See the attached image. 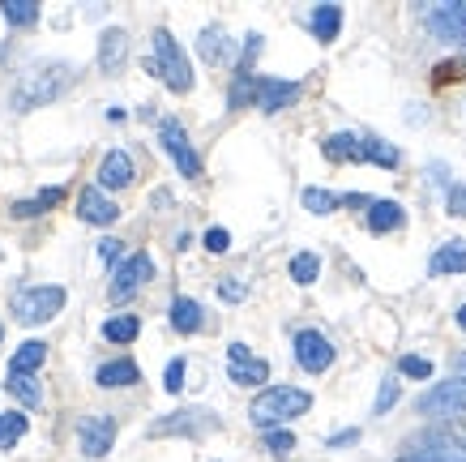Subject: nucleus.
Returning <instances> with one entry per match:
<instances>
[{
  "mask_svg": "<svg viewBox=\"0 0 466 462\" xmlns=\"http://www.w3.org/2000/svg\"><path fill=\"white\" fill-rule=\"evenodd\" d=\"M73 82H77V69L65 65V60H39V65H30V69H22V77L14 86V112H35V108L56 103Z\"/></svg>",
  "mask_w": 466,
  "mask_h": 462,
  "instance_id": "obj_1",
  "label": "nucleus"
},
{
  "mask_svg": "<svg viewBox=\"0 0 466 462\" xmlns=\"http://www.w3.org/2000/svg\"><path fill=\"white\" fill-rule=\"evenodd\" d=\"M312 411V394L299 390V385H269V390H261L253 398V406H248V420L257 424V428H283V424L299 420V416H309Z\"/></svg>",
  "mask_w": 466,
  "mask_h": 462,
  "instance_id": "obj_2",
  "label": "nucleus"
},
{
  "mask_svg": "<svg viewBox=\"0 0 466 462\" xmlns=\"http://www.w3.org/2000/svg\"><path fill=\"white\" fill-rule=\"evenodd\" d=\"M299 98V82H279V77H257V73H236L231 82V95L227 103L231 108H261V112H283Z\"/></svg>",
  "mask_w": 466,
  "mask_h": 462,
  "instance_id": "obj_3",
  "label": "nucleus"
},
{
  "mask_svg": "<svg viewBox=\"0 0 466 462\" xmlns=\"http://www.w3.org/2000/svg\"><path fill=\"white\" fill-rule=\"evenodd\" d=\"M146 69L163 77V86L176 90V95L193 90V65H188L180 43L171 39V30H155V60H146Z\"/></svg>",
  "mask_w": 466,
  "mask_h": 462,
  "instance_id": "obj_4",
  "label": "nucleus"
},
{
  "mask_svg": "<svg viewBox=\"0 0 466 462\" xmlns=\"http://www.w3.org/2000/svg\"><path fill=\"white\" fill-rule=\"evenodd\" d=\"M60 308H65V292L52 287V282H43V287H22L14 295V317L22 325H43L52 322Z\"/></svg>",
  "mask_w": 466,
  "mask_h": 462,
  "instance_id": "obj_5",
  "label": "nucleus"
},
{
  "mask_svg": "<svg viewBox=\"0 0 466 462\" xmlns=\"http://www.w3.org/2000/svg\"><path fill=\"white\" fill-rule=\"evenodd\" d=\"M218 428V416L206 411V406H184V411H171L163 420H155L146 428V436H206Z\"/></svg>",
  "mask_w": 466,
  "mask_h": 462,
  "instance_id": "obj_6",
  "label": "nucleus"
},
{
  "mask_svg": "<svg viewBox=\"0 0 466 462\" xmlns=\"http://www.w3.org/2000/svg\"><path fill=\"white\" fill-rule=\"evenodd\" d=\"M158 141H163V150H167V159L176 163V171H180L184 180H201V159L198 150H193V141H188V133H184L180 120H158Z\"/></svg>",
  "mask_w": 466,
  "mask_h": 462,
  "instance_id": "obj_7",
  "label": "nucleus"
},
{
  "mask_svg": "<svg viewBox=\"0 0 466 462\" xmlns=\"http://www.w3.org/2000/svg\"><path fill=\"white\" fill-rule=\"evenodd\" d=\"M291 347H296V364L304 368V373H325V368L334 364V343L321 334V330H299L296 338H291Z\"/></svg>",
  "mask_w": 466,
  "mask_h": 462,
  "instance_id": "obj_8",
  "label": "nucleus"
},
{
  "mask_svg": "<svg viewBox=\"0 0 466 462\" xmlns=\"http://www.w3.org/2000/svg\"><path fill=\"white\" fill-rule=\"evenodd\" d=\"M424 22L441 43H466V0H458V5H432L424 14Z\"/></svg>",
  "mask_w": 466,
  "mask_h": 462,
  "instance_id": "obj_9",
  "label": "nucleus"
},
{
  "mask_svg": "<svg viewBox=\"0 0 466 462\" xmlns=\"http://www.w3.org/2000/svg\"><path fill=\"white\" fill-rule=\"evenodd\" d=\"M116 441V420L112 416H82L77 420V446L86 458H103Z\"/></svg>",
  "mask_w": 466,
  "mask_h": 462,
  "instance_id": "obj_10",
  "label": "nucleus"
},
{
  "mask_svg": "<svg viewBox=\"0 0 466 462\" xmlns=\"http://www.w3.org/2000/svg\"><path fill=\"white\" fill-rule=\"evenodd\" d=\"M150 274H155L150 252H133V257H128V262H120V266H116V274H112V300H128L137 287H146V282H150Z\"/></svg>",
  "mask_w": 466,
  "mask_h": 462,
  "instance_id": "obj_11",
  "label": "nucleus"
},
{
  "mask_svg": "<svg viewBox=\"0 0 466 462\" xmlns=\"http://www.w3.org/2000/svg\"><path fill=\"white\" fill-rule=\"evenodd\" d=\"M227 377L236 381V385H261V381H269V364L257 360L244 343H231L227 347Z\"/></svg>",
  "mask_w": 466,
  "mask_h": 462,
  "instance_id": "obj_12",
  "label": "nucleus"
},
{
  "mask_svg": "<svg viewBox=\"0 0 466 462\" xmlns=\"http://www.w3.org/2000/svg\"><path fill=\"white\" fill-rule=\"evenodd\" d=\"M77 219L90 227H112L116 219H120V206H116L103 189H82V193H77Z\"/></svg>",
  "mask_w": 466,
  "mask_h": 462,
  "instance_id": "obj_13",
  "label": "nucleus"
},
{
  "mask_svg": "<svg viewBox=\"0 0 466 462\" xmlns=\"http://www.w3.org/2000/svg\"><path fill=\"white\" fill-rule=\"evenodd\" d=\"M398 462H466V449H458V441L450 436H424V441L407 446Z\"/></svg>",
  "mask_w": 466,
  "mask_h": 462,
  "instance_id": "obj_14",
  "label": "nucleus"
},
{
  "mask_svg": "<svg viewBox=\"0 0 466 462\" xmlns=\"http://www.w3.org/2000/svg\"><path fill=\"white\" fill-rule=\"evenodd\" d=\"M420 411L424 416H458V411H466V381H445V385H437V390H428L424 398H420Z\"/></svg>",
  "mask_w": 466,
  "mask_h": 462,
  "instance_id": "obj_15",
  "label": "nucleus"
},
{
  "mask_svg": "<svg viewBox=\"0 0 466 462\" xmlns=\"http://www.w3.org/2000/svg\"><path fill=\"white\" fill-rule=\"evenodd\" d=\"M125 60H128V35L120 26L103 30L99 35V69L103 73H120L125 69Z\"/></svg>",
  "mask_w": 466,
  "mask_h": 462,
  "instance_id": "obj_16",
  "label": "nucleus"
},
{
  "mask_svg": "<svg viewBox=\"0 0 466 462\" xmlns=\"http://www.w3.org/2000/svg\"><path fill=\"white\" fill-rule=\"evenodd\" d=\"M402 223H407V214H402V206L390 201V197H377V201L368 206V231H372V236H390V231H398Z\"/></svg>",
  "mask_w": 466,
  "mask_h": 462,
  "instance_id": "obj_17",
  "label": "nucleus"
},
{
  "mask_svg": "<svg viewBox=\"0 0 466 462\" xmlns=\"http://www.w3.org/2000/svg\"><path fill=\"white\" fill-rule=\"evenodd\" d=\"M321 150L329 163H364V138L360 133H329L321 141Z\"/></svg>",
  "mask_w": 466,
  "mask_h": 462,
  "instance_id": "obj_18",
  "label": "nucleus"
},
{
  "mask_svg": "<svg viewBox=\"0 0 466 462\" xmlns=\"http://www.w3.org/2000/svg\"><path fill=\"white\" fill-rule=\"evenodd\" d=\"M99 184L103 189H128L133 184V159L125 150H107L99 163Z\"/></svg>",
  "mask_w": 466,
  "mask_h": 462,
  "instance_id": "obj_19",
  "label": "nucleus"
},
{
  "mask_svg": "<svg viewBox=\"0 0 466 462\" xmlns=\"http://www.w3.org/2000/svg\"><path fill=\"white\" fill-rule=\"evenodd\" d=\"M95 381H99L103 390H125V385H137V381H142V368L133 364V360H107V364H99Z\"/></svg>",
  "mask_w": 466,
  "mask_h": 462,
  "instance_id": "obj_20",
  "label": "nucleus"
},
{
  "mask_svg": "<svg viewBox=\"0 0 466 462\" xmlns=\"http://www.w3.org/2000/svg\"><path fill=\"white\" fill-rule=\"evenodd\" d=\"M201 325H206V313H201L198 300L176 295V300H171V330H176V334H198Z\"/></svg>",
  "mask_w": 466,
  "mask_h": 462,
  "instance_id": "obj_21",
  "label": "nucleus"
},
{
  "mask_svg": "<svg viewBox=\"0 0 466 462\" xmlns=\"http://www.w3.org/2000/svg\"><path fill=\"white\" fill-rule=\"evenodd\" d=\"M432 274H462L466 270V240H445L437 252H432V262H428Z\"/></svg>",
  "mask_w": 466,
  "mask_h": 462,
  "instance_id": "obj_22",
  "label": "nucleus"
},
{
  "mask_svg": "<svg viewBox=\"0 0 466 462\" xmlns=\"http://www.w3.org/2000/svg\"><path fill=\"white\" fill-rule=\"evenodd\" d=\"M309 26H312V35H317L321 43H334L339 39V30H342V9L339 5H312Z\"/></svg>",
  "mask_w": 466,
  "mask_h": 462,
  "instance_id": "obj_23",
  "label": "nucleus"
},
{
  "mask_svg": "<svg viewBox=\"0 0 466 462\" xmlns=\"http://www.w3.org/2000/svg\"><path fill=\"white\" fill-rule=\"evenodd\" d=\"M65 201V189H43V193L35 197H22V201H14V219H39V214H47L52 206H60Z\"/></svg>",
  "mask_w": 466,
  "mask_h": 462,
  "instance_id": "obj_24",
  "label": "nucleus"
},
{
  "mask_svg": "<svg viewBox=\"0 0 466 462\" xmlns=\"http://www.w3.org/2000/svg\"><path fill=\"white\" fill-rule=\"evenodd\" d=\"M43 360H47V343H43V338H26V343L14 351L9 373H39Z\"/></svg>",
  "mask_w": 466,
  "mask_h": 462,
  "instance_id": "obj_25",
  "label": "nucleus"
},
{
  "mask_svg": "<svg viewBox=\"0 0 466 462\" xmlns=\"http://www.w3.org/2000/svg\"><path fill=\"white\" fill-rule=\"evenodd\" d=\"M198 52L210 60V65H227V60H231V39H227L218 26H206L198 39Z\"/></svg>",
  "mask_w": 466,
  "mask_h": 462,
  "instance_id": "obj_26",
  "label": "nucleus"
},
{
  "mask_svg": "<svg viewBox=\"0 0 466 462\" xmlns=\"http://www.w3.org/2000/svg\"><path fill=\"white\" fill-rule=\"evenodd\" d=\"M137 334H142V317H133V313H120V317L103 322V338L107 343H133Z\"/></svg>",
  "mask_w": 466,
  "mask_h": 462,
  "instance_id": "obj_27",
  "label": "nucleus"
},
{
  "mask_svg": "<svg viewBox=\"0 0 466 462\" xmlns=\"http://www.w3.org/2000/svg\"><path fill=\"white\" fill-rule=\"evenodd\" d=\"M5 390L14 394V398H22L26 406H39L43 403V385L30 377V373H9V377H5Z\"/></svg>",
  "mask_w": 466,
  "mask_h": 462,
  "instance_id": "obj_28",
  "label": "nucleus"
},
{
  "mask_svg": "<svg viewBox=\"0 0 466 462\" xmlns=\"http://www.w3.org/2000/svg\"><path fill=\"white\" fill-rule=\"evenodd\" d=\"M364 163H377V168L394 171L398 163H402V154H398L390 141H381V138H364Z\"/></svg>",
  "mask_w": 466,
  "mask_h": 462,
  "instance_id": "obj_29",
  "label": "nucleus"
},
{
  "mask_svg": "<svg viewBox=\"0 0 466 462\" xmlns=\"http://www.w3.org/2000/svg\"><path fill=\"white\" fill-rule=\"evenodd\" d=\"M0 14L9 26H30V22H39V5L35 0H0Z\"/></svg>",
  "mask_w": 466,
  "mask_h": 462,
  "instance_id": "obj_30",
  "label": "nucleus"
},
{
  "mask_svg": "<svg viewBox=\"0 0 466 462\" xmlns=\"http://www.w3.org/2000/svg\"><path fill=\"white\" fill-rule=\"evenodd\" d=\"M26 436V416L22 411H0V449H14Z\"/></svg>",
  "mask_w": 466,
  "mask_h": 462,
  "instance_id": "obj_31",
  "label": "nucleus"
},
{
  "mask_svg": "<svg viewBox=\"0 0 466 462\" xmlns=\"http://www.w3.org/2000/svg\"><path fill=\"white\" fill-rule=\"evenodd\" d=\"M299 201H304V210H309V214H334L342 206V197L329 193V189H304V193H299Z\"/></svg>",
  "mask_w": 466,
  "mask_h": 462,
  "instance_id": "obj_32",
  "label": "nucleus"
},
{
  "mask_svg": "<svg viewBox=\"0 0 466 462\" xmlns=\"http://www.w3.org/2000/svg\"><path fill=\"white\" fill-rule=\"evenodd\" d=\"M317 274H321V257H317V252H296V257H291V279H296L299 287H312Z\"/></svg>",
  "mask_w": 466,
  "mask_h": 462,
  "instance_id": "obj_33",
  "label": "nucleus"
},
{
  "mask_svg": "<svg viewBox=\"0 0 466 462\" xmlns=\"http://www.w3.org/2000/svg\"><path fill=\"white\" fill-rule=\"evenodd\" d=\"M398 373H402V377H415V381H428L432 377V360H424V355H402V360H398Z\"/></svg>",
  "mask_w": 466,
  "mask_h": 462,
  "instance_id": "obj_34",
  "label": "nucleus"
},
{
  "mask_svg": "<svg viewBox=\"0 0 466 462\" xmlns=\"http://www.w3.org/2000/svg\"><path fill=\"white\" fill-rule=\"evenodd\" d=\"M398 394H402V385H398L394 377H385V381H381V390H377V403H372V411H377V416H385V411H390V406L398 403Z\"/></svg>",
  "mask_w": 466,
  "mask_h": 462,
  "instance_id": "obj_35",
  "label": "nucleus"
},
{
  "mask_svg": "<svg viewBox=\"0 0 466 462\" xmlns=\"http://www.w3.org/2000/svg\"><path fill=\"white\" fill-rule=\"evenodd\" d=\"M184 373H188V364H184L180 355H176V360L167 364V373H163V390H167V394H180L184 390Z\"/></svg>",
  "mask_w": 466,
  "mask_h": 462,
  "instance_id": "obj_36",
  "label": "nucleus"
},
{
  "mask_svg": "<svg viewBox=\"0 0 466 462\" xmlns=\"http://www.w3.org/2000/svg\"><path fill=\"white\" fill-rule=\"evenodd\" d=\"M218 295L236 304V300H244V295H248V282H244L240 274H227V279H218Z\"/></svg>",
  "mask_w": 466,
  "mask_h": 462,
  "instance_id": "obj_37",
  "label": "nucleus"
},
{
  "mask_svg": "<svg viewBox=\"0 0 466 462\" xmlns=\"http://www.w3.org/2000/svg\"><path fill=\"white\" fill-rule=\"evenodd\" d=\"M266 449H269V454H291V449H296V436L287 433V428H269V433H266Z\"/></svg>",
  "mask_w": 466,
  "mask_h": 462,
  "instance_id": "obj_38",
  "label": "nucleus"
},
{
  "mask_svg": "<svg viewBox=\"0 0 466 462\" xmlns=\"http://www.w3.org/2000/svg\"><path fill=\"white\" fill-rule=\"evenodd\" d=\"M227 249H231V231H227V227H210V231H206V252L218 257V252H227Z\"/></svg>",
  "mask_w": 466,
  "mask_h": 462,
  "instance_id": "obj_39",
  "label": "nucleus"
},
{
  "mask_svg": "<svg viewBox=\"0 0 466 462\" xmlns=\"http://www.w3.org/2000/svg\"><path fill=\"white\" fill-rule=\"evenodd\" d=\"M453 219H466V184H450V197H445Z\"/></svg>",
  "mask_w": 466,
  "mask_h": 462,
  "instance_id": "obj_40",
  "label": "nucleus"
},
{
  "mask_svg": "<svg viewBox=\"0 0 466 462\" xmlns=\"http://www.w3.org/2000/svg\"><path fill=\"white\" fill-rule=\"evenodd\" d=\"M120 244H125V240L103 236V240H99V262H107V266H116V262H120Z\"/></svg>",
  "mask_w": 466,
  "mask_h": 462,
  "instance_id": "obj_41",
  "label": "nucleus"
},
{
  "mask_svg": "<svg viewBox=\"0 0 466 462\" xmlns=\"http://www.w3.org/2000/svg\"><path fill=\"white\" fill-rule=\"evenodd\" d=\"M355 441H360V428H347V433H334L329 441H325V446L339 449V446H355Z\"/></svg>",
  "mask_w": 466,
  "mask_h": 462,
  "instance_id": "obj_42",
  "label": "nucleus"
},
{
  "mask_svg": "<svg viewBox=\"0 0 466 462\" xmlns=\"http://www.w3.org/2000/svg\"><path fill=\"white\" fill-rule=\"evenodd\" d=\"M453 373H458V381H466V355H458V360H453Z\"/></svg>",
  "mask_w": 466,
  "mask_h": 462,
  "instance_id": "obj_43",
  "label": "nucleus"
},
{
  "mask_svg": "<svg viewBox=\"0 0 466 462\" xmlns=\"http://www.w3.org/2000/svg\"><path fill=\"white\" fill-rule=\"evenodd\" d=\"M458 325H462V330H466V304L458 308Z\"/></svg>",
  "mask_w": 466,
  "mask_h": 462,
  "instance_id": "obj_44",
  "label": "nucleus"
},
{
  "mask_svg": "<svg viewBox=\"0 0 466 462\" xmlns=\"http://www.w3.org/2000/svg\"><path fill=\"white\" fill-rule=\"evenodd\" d=\"M458 441H462V446H466V424H462V428H458Z\"/></svg>",
  "mask_w": 466,
  "mask_h": 462,
  "instance_id": "obj_45",
  "label": "nucleus"
},
{
  "mask_svg": "<svg viewBox=\"0 0 466 462\" xmlns=\"http://www.w3.org/2000/svg\"><path fill=\"white\" fill-rule=\"evenodd\" d=\"M0 338H5V325H0Z\"/></svg>",
  "mask_w": 466,
  "mask_h": 462,
  "instance_id": "obj_46",
  "label": "nucleus"
}]
</instances>
